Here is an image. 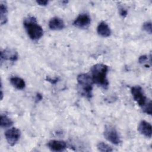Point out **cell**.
<instances>
[{
    "label": "cell",
    "instance_id": "10",
    "mask_svg": "<svg viewBox=\"0 0 152 152\" xmlns=\"http://www.w3.org/2000/svg\"><path fill=\"white\" fill-rule=\"evenodd\" d=\"M151 128L152 127L151 124L144 120L141 121L139 123L137 128L138 131L141 134L149 138L151 137V135H152Z\"/></svg>",
    "mask_w": 152,
    "mask_h": 152
},
{
    "label": "cell",
    "instance_id": "18",
    "mask_svg": "<svg viewBox=\"0 0 152 152\" xmlns=\"http://www.w3.org/2000/svg\"><path fill=\"white\" fill-rule=\"evenodd\" d=\"M142 30L147 32V33L151 34L152 33V28H151V21H146L143 23L142 26Z\"/></svg>",
    "mask_w": 152,
    "mask_h": 152
},
{
    "label": "cell",
    "instance_id": "23",
    "mask_svg": "<svg viewBox=\"0 0 152 152\" xmlns=\"http://www.w3.org/2000/svg\"><path fill=\"white\" fill-rule=\"evenodd\" d=\"M43 99V96L40 93H37L36 94V100L37 102H39L40 100H42Z\"/></svg>",
    "mask_w": 152,
    "mask_h": 152
},
{
    "label": "cell",
    "instance_id": "2",
    "mask_svg": "<svg viewBox=\"0 0 152 152\" xmlns=\"http://www.w3.org/2000/svg\"><path fill=\"white\" fill-rule=\"evenodd\" d=\"M23 26L28 36L32 40H38L43 36V30L37 23L34 17L28 16L26 17L24 20Z\"/></svg>",
    "mask_w": 152,
    "mask_h": 152
},
{
    "label": "cell",
    "instance_id": "9",
    "mask_svg": "<svg viewBox=\"0 0 152 152\" xmlns=\"http://www.w3.org/2000/svg\"><path fill=\"white\" fill-rule=\"evenodd\" d=\"M48 147L53 151H63L66 148V144L64 141L52 140L47 144Z\"/></svg>",
    "mask_w": 152,
    "mask_h": 152
},
{
    "label": "cell",
    "instance_id": "13",
    "mask_svg": "<svg viewBox=\"0 0 152 152\" xmlns=\"http://www.w3.org/2000/svg\"><path fill=\"white\" fill-rule=\"evenodd\" d=\"M8 10L7 5L5 2L1 1L0 2V20L1 25L5 24L8 21L7 17Z\"/></svg>",
    "mask_w": 152,
    "mask_h": 152
},
{
    "label": "cell",
    "instance_id": "3",
    "mask_svg": "<svg viewBox=\"0 0 152 152\" xmlns=\"http://www.w3.org/2000/svg\"><path fill=\"white\" fill-rule=\"evenodd\" d=\"M78 85L81 91V94L90 99L92 97V90L93 81L91 77L88 74H80L77 78Z\"/></svg>",
    "mask_w": 152,
    "mask_h": 152
},
{
    "label": "cell",
    "instance_id": "5",
    "mask_svg": "<svg viewBox=\"0 0 152 152\" xmlns=\"http://www.w3.org/2000/svg\"><path fill=\"white\" fill-rule=\"evenodd\" d=\"M103 136L109 142L115 145H119L121 142V138L118 135L116 129L111 125H106L103 131Z\"/></svg>",
    "mask_w": 152,
    "mask_h": 152
},
{
    "label": "cell",
    "instance_id": "4",
    "mask_svg": "<svg viewBox=\"0 0 152 152\" xmlns=\"http://www.w3.org/2000/svg\"><path fill=\"white\" fill-rule=\"evenodd\" d=\"M131 93L134 100L139 106L142 107L148 102V100L145 96L142 88L140 86L132 87L131 88Z\"/></svg>",
    "mask_w": 152,
    "mask_h": 152
},
{
    "label": "cell",
    "instance_id": "20",
    "mask_svg": "<svg viewBox=\"0 0 152 152\" xmlns=\"http://www.w3.org/2000/svg\"><path fill=\"white\" fill-rule=\"evenodd\" d=\"M119 14L122 17H125L127 15V14H128L127 11L125 9H124L123 7H120L119 8Z\"/></svg>",
    "mask_w": 152,
    "mask_h": 152
},
{
    "label": "cell",
    "instance_id": "15",
    "mask_svg": "<svg viewBox=\"0 0 152 152\" xmlns=\"http://www.w3.org/2000/svg\"><path fill=\"white\" fill-rule=\"evenodd\" d=\"M0 120V125L2 128H8L13 125V121L6 115H1Z\"/></svg>",
    "mask_w": 152,
    "mask_h": 152
},
{
    "label": "cell",
    "instance_id": "17",
    "mask_svg": "<svg viewBox=\"0 0 152 152\" xmlns=\"http://www.w3.org/2000/svg\"><path fill=\"white\" fill-rule=\"evenodd\" d=\"M151 101L149 100L145 105L142 107V110L145 113L150 115H151Z\"/></svg>",
    "mask_w": 152,
    "mask_h": 152
},
{
    "label": "cell",
    "instance_id": "8",
    "mask_svg": "<svg viewBox=\"0 0 152 152\" xmlns=\"http://www.w3.org/2000/svg\"><path fill=\"white\" fill-rule=\"evenodd\" d=\"M18 53L15 50L11 49H5L1 52V61H9L15 62L18 59Z\"/></svg>",
    "mask_w": 152,
    "mask_h": 152
},
{
    "label": "cell",
    "instance_id": "19",
    "mask_svg": "<svg viewBox=\"0 0 152 152\" xmlns=\"http://www.w3.org/2000/svg\"><path fill=\"white\" fill-rule=\"evenodd\" d=\"M148 56L146 55H141L138 58V62L140 64H145L148 61Z\"/></svg>",
    "mask_w": 152,
    "mask_h": 152
},
{
    "label": "cell",
    "instance_id": "1",
    "mask_svg": "<svg viewBox=\"0 0 152 152\" xmlns=\"http://www.w3.org/2000/svg\"><path fill=\"white\" fill-rule=\"evenodd\" d=\"M91 77L94 84L106 89L109 86V81L107 78L108 66L103 64L94 65L90 69Z\"/></svg>",
    "mask_w": 152,
    "mask_h": 152
},
{
    "label": "cell",
    "instance_id": "14",
    "mask_svg": "<svg viewBox=\"0 0 152 152\" xmlns=\"http://www.w3.org/2000/svg\"><path fill=\"white\" fill-rule=\"evenodd\" d=\"M10 83L17 90H23L26 87L24 80L18 77H12L10 78Z\"/></svg>",
    "mask_w": 152,
    "mask_h": 152
},
{
    "label": "cell",
    "instance_id": "22",
    "mask_svg": "<svg viewBox=\"0 0 152 152\" xmlns=\"http://www.w3.org/2000/svg\"><path fill=\"white\" fill-rule=\"evenodd\" d=\"M48 81L50 82L51 84H56L57 82H58V78H55V79H52L49 77H46V79Z\"/></svg>",
    "mask_w": 152,
    "mask_h": 152
},
{
    "label": "cell",
    "instance_id": "11",
    "mask_svg": "<svg viewBox=\"0 0 152 152\" xmlns=\"http://www.w3.org/2000/svg\"><path fill=\"white\" fill-rule=\"evenodd\" d=\"M49 27L52 30H61L65 27V23L61 18L55 17L50 20Z\"/></svg>",
    "mask_w": 152,
    "mask_h": 152
},
{
    "label": "cell",
    "instance_id": "7",
    "mask_svg": "<svg viewBox=\"0 0 152 152\" xmlns=\"http://www.w3.org/2000/svg\"><path fill=\"white\" fill-rule=\"evenodd\" d=\"M91 23V18L88 14L86 13L80 14L73 21V25L80 28H86Z\"/></svg>",
    "mask_w": 152,
    "mask_h": 152
},
{
    "label": "cell",
    "instance_id": "12",
    "mask_svg": "<svg viewBox=\"0 0 152 152\" xmlns=\"http://www.w3.org/2000/svg\"><path fill=\"white\" fill-rule=\"evenodd\" d=\"M97 32L103 37H108L111 35V30L108 24L104 21H102L98 24Z\"/></svg>",
    "mask_w": 152,
    "mask_h": 152
},
{
    "label": "cell",
    "instance_id": "16",
    "mask_svg": "<svg viewBox=\"0 0 152 152\" xmlns=\"http://www.w3.org/2000/svg\"><path fill=\"white\" fill-rule=\"evenodd\" d=\"M97 150L102 152H111L113 151L112 147L104 142H99L97 144Z\"/></svg>",
    "mask_w": 152,
    "mask_h": 152
},
{
    "label": "cell",
    "instance_id": "6",
    "mask_svg": "<svg viewBox=\"0 0 152 152\" xmlns=\"http://www.w3.org/2000/svg\"><path fill=\"white\" fill-rule=\"evenodd\" d=\"M4 135L8 144L12 147L19 140L21 136V132L19 129L13 127L7 129L5 132Z\"/></svg>",
    "mask_w": 152,
    "mask_h": 152
},
{
    "label": "cell",
    "instance_id": "21",
    "mask_svg": "<svg viewBox=\"0 0 152 152\" xmlns=\"http://www.w3.org/2000/svg\"><path fill=\"white\" fill-rule=\"evenodd\" d=\"M36 3L41 6H46L48 4L49 1L47 0H39L36 1Z\"/></svg>",
    "mask_w": 152,
    "mask_h": 152
}]
</instances>
